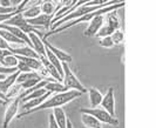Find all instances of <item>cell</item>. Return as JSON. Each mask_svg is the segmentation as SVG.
Listing matches in <instances>:
<instances>
[{
  "label": "cell",
  "instance_id": "cell-1",
  "mask_svg": "<svg viewBox=\"0 0 156 128\" xmlns=\"http://www.w3.org/2000/svg\"><path fill=\"white\" fill-rule=\"evenodd\" d=\"M81 95H82V93H80L78 91H73V89L65 91V92H61V93H55L49 99L47 98L46 100L42 104H40L39 106H37V107H34L32 109H28V111H23L16 118L18 119H21L23 116L33 114V113L41 112V111H45V109H53L55 107H61L63 105H67L68 102H72L73 100L78 99Z\"/></svg>",
  "mask_w": 156,
  "mask_h": 128
},
{
  "label": "cell",
  "instance_id": "cell-2",
  "mask_svg": "<svg viewBox=\"0 0 156 128\" xmlns=\"http://www.w3.org/2000/svg\"><path fill=\"white\" fill-rule=\"evenodd\" d=\"M62 69H63V74H62V81L61 82L63 84V86L66 87L67 91L73 89V91H78V92L82 93V94L87 93V88L79 81L76 75L72 72L69 64L62 62Z\"/></svg>",
  "mask_w": 156,
  "mask_h": 128
},
{
  "label": "cell",
  "instance_id": "cell-3",
  "mask_svg": "<svg viewBox=\"0 0 156 128\" xmlns=\"http://www.w3.org/2000/svg\"><path fill=\"white\" fill-rule=\"evenodd\" d=\"M81 113H88L95 116L101 123H107V125H112V126H119V119L115 118V115H112L107 111H105L103 108L100 107H94V108H82Z\"/></svg>",
  "mask_w": 156,
  "mask_h": 128
},
{
  "label": "cell",
  "instance_id": "cell-4",
  "mask_svg": "<svg viewBox=\"0 0 156 128\" xmlns=\"http://www.w3.org/2000/svg\"><path fill=\"white\" fill-rule=\"evenodd\" d=\"M20 98L19 96H14L11 98L7 102V107L5 109V114H4V119H2V128H8L11 121L16 118L18 109H19V105H20Z\"/></svg>",
  "mask_w": 156,
  "mask_h": 128
},
{
  "label": "cell",
  "instance_id": "cell-5",
  "mask_svg": "<svg viewBox=\"0 0 156 128\" xmlns=\"http://www.w3.org/2000/svg\"><path fill=\"white\" fill-rule=\"evenodd\" d=\"M42 41H44V45H45V47L48 48L53 54H54L61 62H66V64H70L72 62V60H73V58L70 54H68L67 52H65L62 49H60V48L55 47L53 46L49 41L47 40V38H42Z\"/></svg>",
  "mask_w": 156,
  "mask_h": 128
},
{
  "label": "cell",
  "instance_id": "cell-6",
  "mask_svg": "<svg viewBox=\"0 0 156 128\" xmlns=\"http://www.w3.org/2000/svg\"><path fill=\"white\" fill-rule=\"evenodd\" d=\"M101 107L107 111V112L112 114V115H115V96H114V88L110 87L107 93L103 95L101 101Z\"/></svg>",
  "mask_w": 156,
  "mask_h": 128
},
{
  "label": "cell",
  "instance_id": "cell-7",
  "mask_svg": "<svg viewBox=\"0 0 156 128\" xmlns=\"http://www.w3.org/2000/svg\"><path fill=\"white\" fill-rule=\"evenodd\" d=\"M28 37H30V40H31L32 48L35 51V53L40 58H45L46 56V47L44 45L42 38L38 34H34V33H30Z\"/></svg>",
  "mask_w": 156,
  "mask_h": 128
},
{
  "label": "cell",
  "instance_id": "cell-8",
  "mask_svg": "<svg viewBox=\"0 0 156 128\" xmlns=\"http://www.w3.org/2000/svg\"><path fill=\"white\" fill-rule=\"evenodd\" d=\"M103 21H105V19H103L102 14L94 16L93 19L89 21V25H88L87 30L85 31V35L86 37H95V34L98 33L100 27L103 25Z\"/></svg>",
  "mask_w": 156,
  "mask_h": 128
},
{
  "label": "cell",
  "instance_id": "cell-9",
  "mask_svg": "<svg viewBox=\"0 0 156 128\" xmlns=\"http://www.w3.org/2000/svg\"><path fill=\"white\" fill-rule=\"evenodd\" d=\"M9 52H12V53H13V54H16V55L26 56V58H37V59H40V56L35 53V51H34L31 46L26 45V44L20 45L19 47H16V48L9 47Z\"/></svg>",
  "mask_w": 156,
  "mask_h": 128
},
{
  "label": "cell",
  "instance_id": "cell-10",
  "mask_svg": "<svg viewBox=\"0 0 156 128\" xmlns=\"http://www.w3.org/2000/svg\"><path fill=\"white\" fill-rule=\"evenodd\" d=\"M52 19H53V16H47V14H44L41 13L38 16L35 18H32V19H27V23L28 24L33 25L35 27H45V28H49V26L52 25Z\"/></svg>",
  "mask_w": 156,
  "mask_h": 128
},
{
  "label": "cell",
  "instance_id": "cell-11",
  "mask_svg": "<svg viewBox=\"0 0 156 128\" xmlns=\"http://www.w3.org/2000/svg\"><path fill=\"white\" fill-rule=\"evenodd\" d=\"M19 73H20L19 71H16V72L11 73V74H7L2 80H0V91L4 94H6L8 91H9V88L12 87V86H14Z\"/></svg>",
  "mask_w": 156,
  "mask_h": 128
},
{
  "label": "cell",
  "instance_id": "cell-12",
  "mask_svg": "<svg viewBox=\"0 0 156 128\" xmlns=\"http://www.w3.org/2000/svg\"><path fill=\"white\" fill-rule=\"evenodd\" d=\"M16 56H18V60L25 62L34 72H40V71H42L45 68L42 62L40 61V59H37V58H26V56H20V55H16Z\"/></svg>",
  "mask_w": 156,
  "mask_h": 128
},
{
  "label": "cell",
  "instance_id": "cell-13",
  "mask_svg": "<svg viewBox=\"0 0 156 128\" xmlns=\"http://www.w3.org/2000/svg\"><path fill=\"white\" fill-rule=\"evenodd\" d=\"M53 118L55 120V123L58 125L59 128H67V116L66 113L61 107H55L53 108V113H52Z\"/></svg>",
  "mask_w": 156,
  "mask_h": 128
},
{
  "label": "cell",
  "instance_id": "cell-14",
  "mask_svg": "<svg viewBox=\"0 0 156 128\" xmlns=\"http://www.w3.org/2000/svg\"><path fill=\"white\" fill-rule=\"evenodd\" d=\"M87 93H88V95H89L90 107H92V108H94V107H99L102 101L103 94H102L98 88H95V87H90L89 89H87Z\"/></svg>",
  "mask_w": 156,
  "mask_h": 128
},
{
  "label": "cell",
  "instance_id": "cell-15",
  "mask_svg": "<svg viewBox=\"0 0 156 128\" xmlns=\"http://www.w3.org/2000/svg\"><path fill=\"white\" fill-rule=\"evenodd\" d=\"M44 88L46 89L47 92H49L51 94H55V93H61L67 91L66 87L63 86V84L61 81L54 80V79H51L46 82V85L44 86Z\"/></svg>",
  "mask_w": 156,
  "mask_h": 128
},
{
  "label": "cell",
  "instance_id": "cell-16",
  "mask_svg": "<svg viewBox=\"0 0 156 128\" xmlns=\"http://www.w3.org/2000/svg\"><path fill=\"white\" fill-rule=\"evenodd\" d=\"M81 121L87 128H102V123L95 116L88 113H81Z\"/></svg>",
  "mask_w": 156,
  "mask_h": 128
},
{
  "label": "cell",
  "instance_id": "cell-17",
  "mask_svg": "<svg viewBox=\"0 0 156 128\" xmlns=\"http://www.w3.org/2000/svg\"><path fill=\"white\" fill-rule=\"evenodd\" d=\"M1 24H5V25H8V26H14V27H21L23 26L25 24H27V19H25L21 14V12H18L16 13L13 16H11L8 20L6 21H4V23H1Z\"/></svg>",
  "mask_w": 156,
  "mask_h": 128
},
{
  "label": "cell",
  "instance_id": "cell-18",
  "mask_svg": "<svg viewBox=\"0 0 156 128\" xmlns=\"http://www.w3.org/2000/svg\"><path fill=\"white\" fill-rule=\"evenodd\" d=\"M49 95H51V93H49V92H47L46 94H44L42 96L34 98V99H31V100L25 101V102H23V111H28V109H32V108H34V107L39 106V105L42 104V102H44V101H45Z\"/></svg>",
  "mask_w": 156,
  "mask_h": 128
},
{
  "label": "cell",
  "instance_id": "cell-19",
  "mask_svg": "<svg viewBox=\"0 0 156 128\" xmlns=\"http://www.w3.org/2000/svg\"><path fill=\"white\" fill-rule=\"evenodd\" d=\"M46 58L47 60L49 61V64H52L53 66H54L55 68H56V71L59 72V74L61 75V78H62V74H63V69H62V62L56 58V56L48 49V48H46Z\"/></svg>",
  "mask_w": 156,
  "mask_h": 128
},
{
  "label": "cell",
  "instance_id": "cell-20",
  "mask_svg": "<svg viewBox=\"0 0 156 128\" xmlns=\"http://www.w3.org/2000/svg\"><path fill=\"white\" fill-rule=\"evenodd\" d=\"M18 62H19L18 56L16 54H13L12 52L8 54H5L0 60V65H2L4 67H16Z\"/></svg>",
  "mask_w": 156,
  "mask_h": 128
},
{
  "label": "cell",
  "instance_id": "cell-21",
  "mask_svg": "<svg viewBox=\"0 0 156 128\" xmlns=\"http://www.w3.org/2000/svg\"><path fill=\"white\" fill-rule=\"evenodd\" d=\"M21 14L25 19H32V18H35L39 14H41V9H40V5H32L31 7L28 8H23L21 11Z\"/></svg>",
  "mask_w": 156,
  "mask_h": 128
},
{
  "label": "cell",
  "instance_id": "cell-22",
  "mask_svg": "<svg viewBox=\"0 0 156 128\" xmlns=\"http://www.w3.org/2000/svg\"><path fill=\"white\" fill-rule=\"evenodd\" d=\"M40 9H41V13L44 14H47V16H53L54 12L56 11V7H55L54 2L53 1H42L40 4Z\"/></svg>",
  "mask_w": 156,
  "mask_h": 128
},
{
  "label": "cell",
  "instance_id": "cell-23",
  "mask_svg": "<svg viewBox=\"0 0 156 128\" xmlns=\"http://www.w3.org/2000/svg\"><path fill=\"white\" fill-rule=\"evenodd\" d=\"M38 76H41L39 73L34 72H25V73H19L18 78H16V82L18 84H23V81L26 80H30V79H33V78H38Z\"/></svg>",
  "mask_w": 156,
  "mask_h": 128
},
{
  "label": "cell",
  "instance_id": "cell-24",
  "mask_svg": "<svg viewBox=\"0 0 156 128\" xmlns=\"http://www.w3.org/2000/svg\"><path fill=\"white\" fill-rule=\"evenodd\" d=\"M115 30L113 28V27H110L108 24L106 25H102L101 27H100V30L98 31V33L95 34V37L96 38H105V37H110V34L114 32Z\"/></svg>",
  "mask_w": 156,
  "mask_h": 128
},
{
  "label": "cell",
  "instance_id": "cell-25",
  "mask_svg": "<svg viewBox=\"0 0 156 128\" xmlns=\"http://www.w3.org/2000/svg\"><path fill=\"white\" fill-rule=\"evenodd\" d=\"M46 93H47V91L44 87L38 88V89H35V91L31 92L30 94H27L26 96H23V98L21 99V100H20V101L25 102V101H27V100H31V99H34V98H39V96H42L44 94H46Z\"/></svg>",
  "mask_w": 156,
  "mask_h": 128
},
{
  "label": "cell",
  "instance_id": "cell-26",
  "mask_svg": "<svg viewBox=\"0 0 156 128\" xmlns=\"http://www.w3.org/2000/svg\"><path fill=\"white\" fill-rule=\"evenodd\" d=\"M107 24L109 25L110 27H113L114 30H119V27H120V19H119V16H116V13L114 11H112V13L108 14V16H107Z\"/></svg>",
  "mask_w": 156,
  "mask_h": 128
},
{
  "label": "cell",
  "instance_id": "cell-27",
  "mask_svg": "<svg viewBox=\"0 0 156 128\" xmlns=\"http://www.w3.org/2000/svg\"><path fill=\"white\" fill-rule=\"evenodd\" d=\"M110 39L113 40L114 45H120L123 42V39H125V34L119 28V30H115L114 32L110 34Z\"/></svg>",
  "mask_w": 156,
  "mask_h": 128
},
{
  "label": "cell",
  "instance_id": "cell-28",
  "mask_svg": "<svg viewBox=\"0 0 156 128\" xmlns=\"http://www.w3.org/2000/svg\"><path fill=\"white\" fill-rule=\"evenodd\" d=\"M41 80H44V78H42V76H38V78H33V79H30V80L23 81V84H19V85H20L21 88L25 91V89H28V88L35 86V85H37L38 82H40Z\"/></svg>",
  "mask_w": 156,
  "mask_h": 128
},
{
  "label": "cell",
  "instance_id": "cell-29",
  "mask_svg": "<svg viewBox=\"0 0 156 128\" xmlns=\"http://www.w3.org/2000/svg\"><path fill=\"white\" fill-rule=\"evenodd\" d=\"M100 46L103 48H110L114 46V42L113 40L110 39V37H105V38H101V40H100Z\"/></svg>",
  "mask_w": 156,
  "mask_h": 128
},
{
  "label": "cell",
  "instance_id": "cell-30",
  "mask_svg": "<svg viewBox=\"0 0 156 128\" xmlns=\"http://www.w3.org/2000/svg\"><path fill=\"white\" fill-rule=\"evenodd\" d=\"M16 71H19L20 73H25V72H32V69L27 66V65L23 62V61H20L19 60V62L16 65Z\"/></svg>",
  "mask_w": 156,
  "mask_h": 128
},
{
  "label": "cell",
  "instance_id": "cell-31",
  "mask_svg": "<svg viewBox=\"0 0 156 128\" xmlns=\"http://www.w3.org/2000/svg\"><path fill=\"white\" fill-rule=\"evenodd\" d=\"M16 67H4L2 65H0V74H11V73L16 72Z\"/></svg>",
  "mask_w": 156,
  "mask_h": 128
},
{
  "label": "cell",
  "instance_id": "cell-32",
  "mask_svg": "<svg viewBox=\"0 0 156 128\" xmlns=\"http://www.w3.org/2000/svg\"><path fill=\"white\" fill-rule=\"evenodd\" d=\"M16 11H18L16 7H13V6L5 7V6L0 5V14H7V13H12V12H16Z\"/></svg>",
  "mask_w": 156,
  "mask_h": 128
},
{
  "label": "cell",
  "instance_id": "cell-33",
  "mask_svg": "<svg viewBox=\"0 0 156 128\" xmlns=\"http://www.w3.org/2000/svg\"><path fill=\"white\" fill-rule=\"evenodd\" d=\"M18 12H21V11H16V12H12V13H7V14H0V24L1 23H4V21H6V20H8L11 16H13L16 13H18Z\"/></svg>",
  "mask_w": 156,
  "mask_h": 128
},
{
  "label": "cell",
  "instance_id": "cell-34",
  "mask_svg": "<svg viewBox=\"0 0 156 128\" xmlns=\"http://www.w3.org/2000/svg\"><path fill=\"white\" fill-rule=\"evenodd\" d=\"M48 128H59L58 125L55 123V120L52 114H49V118H48Z\"/></svg>",
  "mask_w": 156,
  "mask_h": 128
},
{
  "label": "cell",
  "instance_id": "cell-35",
  "mask_svg": "<svg viewBox=\"0 0 156 128\" xmlns=\"http://www.w3.org/2000/svg\"><path fill=\"white\" fill-rule=\"evenodd\" d=\"M9 45H8V42L6 40H4L1 37H0V49H7L9 51Z\"/></svg>",
  "mask_w": 156,
  "mask_h": 128
},
{
  "label": "cell",
  "instance_id": "cell-36",
  "mask_svg": "<svg viewBox=\"0 0 156 128\" xmlns=\"http://www.w3.org/2000/svg\"><path fill=\"white\" fill-rule=\"evenodd\" d=\"M30 1H33V0H23V2H21V4H20L16 8H18L19 11H23V8L25 7V5H27Z\"/></svg>",
  "mask_w": 156,
  "mask_h": 128
},
{
  "label": "cell",
  "instance_id": "cell-37",
  "mask_svg": "<svg viewBox=\"0 0 156 128\" xmlns=\"http://www.w3.org/2000/svg\"><path fill=\"white\" fill-rule=\"evenodd\" d=\"M9 1H11V6L13 7H18L23 2V0H9Z\"/></svg>",
  "mask_w": 156,
  "mask_h": 128
},
{
  "label": "cell",
  "instance_id": "cell-38",
  "mask_svg": "<svg viewBox=\"0 0 156 128\" xmlns=\"http://www.w3.org/2000/svg\"><path fill=\"white\" fill-rule=\"evenodd\" d=\"M0 5L5 6V7H9L11 6V1L9 0H0Z\"/></svg>",
  "mask_w": 156,
  "mask_h": 128
},
{
  "label": "cell",
  "instance_id": "cell-39",
  "mask_svg": "<svg viewBox=\"0 0 156 128\" xmlns=\"http://www.w3.org/2000/svg\"><path fill=\"white\" fill-rule=\"evenodd\" d=\"M8 53H11V52L7 51V49H0V60H1V58L5 55V54H8Z\"/></svg>",
  "mask_w": 156,
  "mask_h": 128
},
{
  "label": "cell",
  "instance_id": "cell-40",
  "mask_svg": "<svg viewBox=\"0 0 156 128\" xmlns=\"http://www.w3.org/2000/svg\"><path fill=\"white\" fill-rule=\"evenodd\" d=\"M0 99H2V100H4V101H6V102H8V100H9L7 96H6V94H4L1 91H0Z\"/></svg>",
  "mask_w": 156,
  "mask_h": 128
},
{
  "label": "cell",
  "instance_id": "cell-41",
  "mask_svg": "<svg viewBox=\"0 0 156 128\" xmlns=\"http://www.w3.org/2000/svg\"><path fill=\"white\" fill-rule=\"evenodd\" d=\"M6 104H7L6 101H4L2 99H0V105H6Z\"/></svg>",
  "mask_w": 156,
  "mask_h": 128
},
{
  "label": "cell",
  "instance_id": "cell-42",
  "mask_svg": "<svg viewBox=\"0 0 156 128\" xmlns=\"http://www.w3.org/2000/svg\"><path fill=\"white\" fill-rule=\"evenodd\" d=\"M47 1H54V0H47Z\"/></svg>",
  "mask_w": 156,
  "mask_h": 128
}]
</instances>
